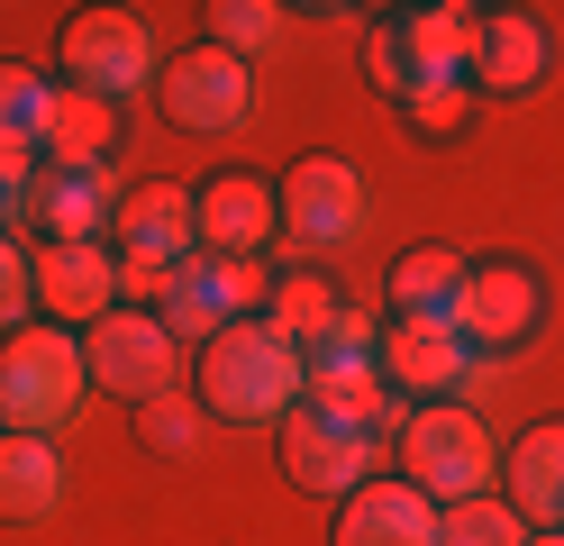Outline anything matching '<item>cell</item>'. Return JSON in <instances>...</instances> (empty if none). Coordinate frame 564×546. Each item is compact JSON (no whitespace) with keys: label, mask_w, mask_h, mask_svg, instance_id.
I'll use <instances>...</instances> for the list:
<instances>
[{"label":"cell","mask_w":564,"mask_h":546,"mask_svg":"<svg viewBox=\"0 0 564 546\" xmlns=\"http://www.w3.org/2000/svg\"><path fill=\"white\" fill-rule=\"evenodd\" d=\"M301 383H310L301 346L282 338V328H264V319H237V328H219V338L200 346L192 400L209 419H228V428H273L301 400Z\"/></svg>","instance_id":"cell-1"},{"label":"cell","mask_w":564,"mask_h":546,"mask_svg":"<svg viewBox=\"0 0 564 546\" xmlns=\"http://www.w3.org/2000/svg\"><path fill=\"white\" fill-rule=\"evenodd\" d=\"M91 400L83 338L55 319H28L19 338H0V437H55L74 428Z\"/></svg>","instance_id":"cell-2"},{"label":"cell","mask_w":564,"mask_h":546,"mask_svg":"<svg viewBox=\"0 0 564 546\" xmlns=\"http://www.w3.org/2000/svg\"><path fill=\"white\" fill-rule=\"evenodd\" d=\"M392 456H401V483H419L437 510L482 501L491 483H501V447H491V428L465 410V400H419V410L401 419V437H392Z\"/></svg>","instance_id":"cell-3"},{"label":"cell","mask_w":564,"mask_h":546,"mask_svg":"<svg viewBox=\"0 0 564 546\" xmlns=\"http://www.w3.org/2000/svg\"><path fill=\"white\" fill-rule=\"evenodd\" d=\"M83 364H91V392H119L128 410L183 392V338L155 319V310H110L83 328Z\"/></svg>","instance_id":"cell-4"},{"label":"cell","mask_w":564,"mask_h":546,"mask_svg":"<svg viewBox=\"0 0 564 546\" xmlns=\"http://www.w3.org/2000/svg\"><path fill=\"white\" fill-rule=\"evenodd\" d=\"M155 73H164V55H155V28L137 10H74L64 19V83L74 92H100L128 109V92H147Z\"/></svg>","instance_id":"cell-5"},{"label":"cell","mask_w":564,"mask_h":546,"mask_svg":"<svg viewBox=\"0 0 564 546\" xmlns=\"http://www.w3.org/2000/svg\"><path fill=\"white\" fill-rule=\"evenodd\" d=\"M155 109H164L183 137H237L246 119H256V73L200 36V46L164 55V73H155Z\"/></svg>","instance_id":"cell-6"},{"label":"cell","mask_w":564,"mask_h":546,"mask_svg":"<svg viewBox=\"0 0 564 546\" xmlns=\"http://www.w3.org/2000/svg\"><path fill=\"white\" fill-rule=\"evenodd\" d=\"M373 456H382L373 437L319 419L310 400H292V410L273 419V464H282V483L310 492V501H346V492H365V483H373Z\"/></svg>","instance_id":"cell-7"},{"label":"cell","mask_w":564,"mask_h":546,"mask_svg":"<svg viewBox=\"0 0 564 546\" xmlns=\"http://www.w3.org/2000/svg\"><path fill=\"white\" fill-rule=\"evenodd\" d=\"M365 218H373V192H365V173L346 156H301L292 173H282V237H292L301 255L356 246Z\"/></svg>","instance_id":"cell-8"},{"label":"cell","mask_w":564,"mask_h":546,"mask_svg":"<svg viewBox=\"0 0 564 546\" xmlns=\"http://www.w3.org/2000/svg\"><path fill=\"white\" fill-rule=\"evenodd\" d=\"M546 319V282L519 255H491V265H465V301H455V338L474 355H519Z\"/></svg>","instance_id":"cell-9"},{"label":"cell","mask_w":564,"mask_h":546,"mask_svg":"<svg viewBox=\"0 0 564 546\" xmlns=\"http://www.w3.org/2000/svg\"><path fill=\"white\" fill-rule=\"evenodd\" d=\"M119 192H128V182L110 164H37L19 218L46 246H100V237H110V218H119Z\"/></svg>","instance_id":"cell-10"},{"label":"cell","mask_w":564,"mask_h":546,"mask_svg":"<svg viewBox=\"0 0 564 546\" xmlns=\"http://www.w3.org/2000/svg\"><path fill=\"white\" fill-rule=\"evenodd\" d=\"M546 64H555V36L538 10H482L474 28V64H465V83L491 92V100H528L546 83Z\"/></svg>","instance_id":"cell-11"},{"label":"cell","mask_w":564,"mask_h":546,"mask_svg":"<svg viewBox=\"0 0 564 546\" xmlns=\"http://www.w3.org/2000/svg\"><path fill=\"white\" fill-rule=\"evenodd\" d=\"M373 364H382V383L419 410V400H455V392L474 383L482 355L455 338V328H401V319H382V355Z\"/></svg>","instance_id":"cell-12"},{"label":"cell","mask_w":564,"mask_h":546,"mask_svg":"<svg viewBox=\"0 0 564 546\" xmlns=\"http://www.w3.org/2000/svg\"><path fill=\"white\" fill-rule=\"evenodd\" d=\"M28 265H37V310L74 338L119 310V246H37Z\"/></svg>","instance_id":"cell-13"},{"label":"cell","mask_w":564,"mask_h":546,"mask_svg":"<svg viewBox=\"0 0 564 546\" xmlns=\"http://www.w3.org/2000/svg\"><path fill=\"white\" fill-rule=\"evenodd\" d=\"M437 520H446V510L419 492V483H401V473H373L365 492L337 501L328 546H437Z\"/></svg>","instance_id":"cell-14"},{"label":"cell","mask_w":564,"mask_h":546,"mask_svg":"<svg viewBox=\"0 0 564 546\" xmlns=\"http://www.w3.org/2000/svg\"><path fill=\"white\" fill-rule=\"evenodd\" d=\"M119 255H137V265H192L200 255V218H192V192L183 182H128L119 192V218H110Z\"/></svg>","instance_id":"cell-15"},{"label":"cell","mask_w":564,"mask_h":546,"mask_svg":"<svg viewBox=\"0 0 564 546\" xmlns=\"http://www.w3.org/2000/svg\"><path fill=\"white\" fill-rule=\"evenodd\" d=\"M192 218H200V255H264L282 237V192L256 173H219L192 192Z\"/></svg>","instance_id":"cell-16"},{"label":"cell","mask_w":564,"mask_h":546,"mask_svg":"<svg viewBox=\"0 0 564 546\" xmlns=\"http://www.w3.org/2000/svg\"><path fill=\"white\" fill-rule=\"evenodd\" d=\"M301 400L319 419H337V428H356V437H401V419H410V400L382 383V364H310V383H301Z\"/></svg>","instance_id":"cell-17"},{"label":"cell","mask_w":564,"mask_h":546,"mask_svg":"<svg viewBox=\"0 0 564 546\" xmlns=\"http://www.w3.org/2000/svg\"><path fill=\"white\" fill-rule=\"evenodd\" d=\"M501 501L528 528H564V419H538L501 447Z\"/></svg>","instance_id":"cell-18"},{"label":"cell","mask_w":564,"mask_h":546,"mask_svg":"<svg viewBox=\"0 0 564 546\" xmlns=\"http://www.w3.org/2000/svg\"><path fill=\"white\" fill-rule=\"evenodd\" d=\"M382 301H392L401 328H455V301H465V255L401 246L392 265H382Z\"/></svg>","instance_id":"cell-19"},{"label":"cell","mask_w":564,"mask_h":546,"mask_svg":"<svg viewBox=\"0 0 564 546\" xmlns=\"http://www.w3.org/2000/svg\"><path fill=\"white\" fill-rule=\"evenodd\" d=\"M64 510V447L55 437H0V528H46Z\"/></svg>","instance_id":"cell-20"},{"label":"cell","mask_w":564,"mask_h":546,"mask_svg":"<svg viewBox=\"0 0 564 546\" xmlns=\"http://www.w3.org/2000/svg\"><path fill=\"white\" fill-rule=\"evenodd\" d=\"M382 19H392L401 55H410V83L419 73H465L474 64V28H482L474 0H429V10H382Z\"/></svg>","instance_id":"cell-21"},{"label":"cell","mask_w":564,"mask_h":546,"mask_svg":"<svg viewBox=\"0 0 564 546\" xmlns=\"http://www.w3.org/2000/svg\"><path fill=\"white\" fill-rule=\"evenodd\" d=\"M119 128H128L119 100L55 83V109H46V164H110V156H119Z\"/></svg>","instance_id":"cell-22"},{"label":"cell","mask_w":564,"mask_h":546,"mask_svg":"<svg viewBox=\"0 0 564 546\" xmlns=\"http://www.w3.org/2000/svg\"><path fill=\"white\" fill-rule=\"evenodd\" d=\"M155 319H164L183 346H209L219 328H237V319H228V291H219V265H209V255L173 265V274H164V301H155Z\"/></svg>","instance_id":"cell-23"},{"label":"cell","mask_w":564,"mask_h":546,"mask_svg":"<svg viewBox=\"0 0 564 546\" xmlns=\"http://www.w3.org/2000/svg\"><path fill=\"white\" fill-rule=\"evenodd\" d=\"M46 109H55V83L37 64L0 55V146L10 156H46Z\"/></svg>","instance_id":"cell-24"},{"label":"cell","mask_w":564,"mask_h":546,"mask_svg":"<svg viewBox=\"0 0 564 546\" xmlns=\"http://www.w3.org/2000/svg\"><path fill=\"white\" fill-rule=\"evenodd\" d=\"M337 319V282L328 274H282L273 282V301H264V328H282V338H292V346H310V338H319V328Z\"/></svg>","instance_id":"cell-25"},{"label":"cell","mask_w":564,"mask_h":546,"mask_svg":"<svg viewBox=\"0 0 564 546\" xmlns=\"http://www.w3.org/2000/svg\"><path fill=\"white\" fill-rule=\"evenodd\" d=\"M137 437H147V456L192 464V456L209 447V410H200L192 383H183V392H164V400H147V410H137Z\"/></svg>","instance_id":"cell-26"},{"label":"cell","mask_w":564,"mask_h":546,"mask_svg":"<svg viewBox=\"0 0 564 546\" xmlns=\"http://www.w3.org/2000/svg\"><path fill=\"white\" fill-rule=\"evenodd\" d=\"M474 100H482V92L465 83V73H419V83H410L392 109H401V119H410L419 137H455V128L474 119Z\"/></svg>","instance_id":"cell-27"},{"label":"cell","mask_w":564,"mask_h":546,"mask_svg":"<svg viewBox=\"0 0 564 546\" xmlns=\"http://www.w3.org/2000/svg\"><path fill=\"white\" fill-rule=\"evenodd\" d=\"M209 46L256 64L264 46H282V0H209Z\"/></svg>","instance_id":"cell-28"},{"label":"cell","mask_w":564,"mask_h":546,"mask_svg":"<svg viewBox=\"0 0 564 546\" xmlns=\"http://www.w3.org/2000/svg\"><path fill=\"white\" fill-rule=\"evenodd\" d=\"M437 546H528V520L501 492H482V501H455L437 520Z\"/></svg>","instance_id":"cell-29"},{"label":"cell","mask_w":564,"mask_h":546,"mask_svg":"<svg viewBox=\"0 0 564 546\" xmlns=\"http://www.w3.org/2000/svg\"><path fill=\"white\" fill-rule=\"evenodd\" d=\"M373 355H382V319L356 310V301H337V319L301 346V364H373Z\"/></svg>","instance_id":"cell-30"},{"label":"cell","mask_w":564,"mask_h":546,"mask_svg":"<svg viewBox=\"0 0 564 546\" xmlns=\"http://www.w3.org/2000/svg\"><path fill=\"white\" fill-rule=\"evenodd\" d=\"M28 319H37V265L19 237H0V338H19Z\"/></svg>","instance_id":"cell-31"},{"label":"cell","mask_w":564,"mask_h":546,"mask_svg":"<svg viewBox=\"0 0 564 546\" xmlns=\"http://www.w3.org/2000/svg\"><path fill=\"white\" fill-rule=\"evenodd\" d=\"M365 73H373V83L382 92H410V55H401V36H392V19H373V36H365Z\"/></svg>","instance_id":"cell-32"},{"label":"cell","mask_w":564,"mask_h":546,"mask_svg":"<svg viewBox=\"0 0 564 546\" xmlns=\"http://www.w3.org/2000/svg\"><path fill=\"white\" fill-rule=\"evenodd\" d=\"M528 546H564V528H528Z\"/></svg>","instance_id":"cell-33"},{"label":"cell","mask_w":564,"mask_h":546,"mask_svg":"<svg viewBox=\"0 0 564 546\" xmlns=\"http://www.w3.org/2000/svg\"><path fill=\"white\" fill-rule=\"evenodd\" d=\"M10 228H19V218H10V201H0V237H10Z\"/></svg>","instance_id":"cell-34"}]
</instances>
